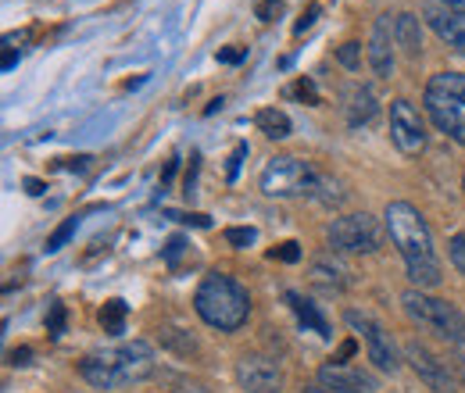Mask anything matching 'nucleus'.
I'll use <instances>...</instances> for the list:
<instances>
[{"instance_id":"8","label":"nucleus","mask_w":465,"mask_h":393,"mask_svg":"<svg viewBox=\"0 0 465 393\" xmlns=\"http://www.w3.org/2000/svg\"><path fill=\"white\" fill-rule=\"evenodd\" d=\"M344 322L365 337L369 358H372V365H376L380 372H398V347H394L391 333H387L372 315H365V311H358V308H348V311H344Z\"/></svg>"},{"instance_id":"32","label":"nucleus","mask_w":465,"mask_h":393,"mask_svg":"<svg viewBox=\"0 0 465 393\" xmlns=\"http://www.w3.org/2000/svg\"><path fill=\"white\" fill-rule=\"evenodd\" d=\"M183 251H186V240H183V236H173V240H169V247H165V261L175 265V258H179Z\"/></svg>"},{"instance_id":"25","label":"nucleus","mask_w":465,"mask_h":393,"mask_svg":"<svg viewBox=\"0 0 465 393\" xmlns=\"http://www.w3.org/2000/svg\"><path fill=\"white\" fill-rule=\"evenodd\" d=\"M319 15H322V7H319V4L312 0V4H308V7L301 11V18L293 22V33H297V36H301V33H308V29L315 25V18H319Z\"/></svg>"},{"instance_id":"16","label":"nucleus","mask_w":465,"mask_h":393,"mask_svg":"<svg viewBox=\"0 0 465 393\" xmlns=\"http://www.w3.org/2000/svg\"><path fill=\"white\" fill-rule=\"evenodd\" d=\"M394 40L408 57H415L422 51V29H419V18L415 15H398L394 18Z\"/></svg>"},{"instance_id":"40","label":"nucleus","mask_w":465,"mask_h":393,"mask_svg":"<svg viewBox=\"0 0 465 393\" xmlns=\"http://www.w3.org/2000/svg\"><path fill=\"white\" fill-rule=\"evenodd\" d=\"M462 190H465V175H462Z\"/></svg>"},{"instance_id":"14","label":"nucleus","mask_w":465,"mask_h":393,"mask_svg":"<svg viewBox=\"0 0 465 393\" xmlns=\"http://www.w3.org/2000/svg\"><path fill=\"white\" fill-rule=\"evenodd\" d=\"M430 25L433 33L451 47L465 54V15H455V11H430Z\"/></svg>"},{"instance_id":"18","label":"nucleus","mask_w":465,"mask_h":393,"mask_svg":"<svg viewBox=\"0 0 465 393\" xmlns=\"http://www.w3.org/2000/svg\"><path fill=\"white\" fill-rule=\"evenodd\" d=\"M125 315H129L125 300H118V297L104 300V308H101V329H104V333H112V337L125 333Z\"/></svg>"},{"instance_id":"36","label":"nucleus","mask_w":465,"mask_h":393,"mask_svg":"<svg viewBox=\"0 0 465 393\" xmlns=\"http://www.w3.org/2000/svg\"><path fill=\"white\" fill-rule=\"evenodd\" d=\"M44 190H47V186H44L40 179H25V193H33V197H40Z\"/></svg>"},{"instance_id":"23","label":"nucleus","mask_w":465,"mask_h":393,"mask_svg":"<svg viewBox=\"0 0 465 393\" xmlns=\"http://www.w3.org/2000/svg\"><path fill=\"white\" fill-rule=\"evenodd\" d=\"M287 93H291V97H297V101H304V104H319V93H315V83H312V79H304V75H301V79L293 83V86H291V90H287Z\"/></svg>"},{"instance_id":"29","label":"nucleus","mask_w":465,"mask_h":393,"mask_svg":"<svg viewBox=\"0 0 465 393\" xmlns=\"http://www.w3.org/2000/svg\"><path fill=\"white\" fill-rule=\"evenodd\" d=\"M243 158H247V143H236V147H232V154H230V165H226V179H236V172H240V162H243Z\"/></svg>"},{"instance_id":"31","label":"nucleus","mask_w":465,"mask_h":393,"mask_svg":"<svg viewBox=\"0 0 465 393\" xmlns=\"http://www.w3.org/2000/svg\"><path fill=\"white\" fill-rule=\"evenodd\" d=\"M169 219H175V222H190V225H201V229H208V215H186V211H165Z\"/></svg>"},{"instance_id":"35","label":"nucleus","mask_w":465,"mask_h":393,"mask_svg":"<svg viewBox=\"0 0 465 393\" xmlns=\"http://www.w3.org/2000/svg\"><path fill=\"white\" fill-rule=\"evenodd\" d=\"M173 393H212L208 387H201V383H183V387H175Z\"/></svg>"},{"instance_id":"24","label":"nucleus","mask_w":465,"mask_h":393,"mask_svg":"<svg viewBox=\"0 0 465 393\" xmlns=\"http://www.w3.org/2000/svg\"><path fill=\"white\" fill-rule=\"evenodd\" d=\"M337 61H341L348 72H354V68L361 64V44H358V40H348V44L337 51Z\"/></svg>"},{"instance_id":"33","label":"nucleus","mask_w":465,"mask_h":393,"mask_svg":"<svg viewBox=\"0 0 465 393\" xmlns=\"http://www.w3.org/2000/svg\"><path fill=\"white\" fill-rule=\"evenodd\" d=\"M243 47H226V51H219V61H226V64H236V61H243Z\"/></svg>"},{"instance_id":"10","label":"nucleus","mask_w":465,"mask_h":393,"mask_svg":"<svg viewBox=\"0 0 465 393\" xmlns=\"http://www.w3.org/2000/svg\"><path fill=\"white\" fill-rule=\"evenodd\" d=\"M236 383L247 393H280L283 390V372L272 358L262 354H243L236 361Z\"/></svg>"},{"instance_id":"19","label":"nucleus","mask_w":465,"mask_h":393,"mask_svg":"<svg viewBox=\"0 0 465 393\" xmlns=\"http://www.w3.org/2000/svg\"><path fill=\"white\" fill-rule=\"evenodd\" d=\"M372 114H376V97H372V90H369V86H358L354 97H351L348 122L351 125H361V122H369Z\"/></svg>"},{"instance_id":"11","label":"nucleus","mask_w":465,"mask_h":393,"mask_svg":"<svg viewBox=\"0 0 465 393\" xmlns=\"http://www.w3.org/2000/svg\"><path fill=\"white\" fill-rule=\"evenodd\" d=\"M391 140L398 143L401 154H419L426 147V125H422L419 112L401 97L391 104Z\"/></svg>"},{"instance_id":"28","label":"nucleus","mask_w":465,"mask_h":393,"mask_svg":"<svg viewBox=\"0 0 465 393\" xmlns=\"http://www.w3.org/2000/svg\"><path fill=\"white\" fill-rule=\"evenodd\" d=\"M269 258H276V261H297V258H301V243L287 240V243L272 247V254H269Z\"/></svg>"},{"instance_id":"3","label":"nucleus","mask_w":465,"mask_h":393,"mask_svg":"<svg viewBox=\"0 0 465 393\" xmlns=\"http://www.w3.org/2000/svg\"><path fill=\"white\" fill-rule=\"evenodd\" d=\"M193 308H197V315H201L212 329H219V333H236V329L247 322V315H251V297H247V290L232 280V276L212 272V276H204L201 286H197Z\"/></svg>"},{"instance_id":"15","label":"nucleus","mask_w":465,"mask_h":393,"mask_svg":"<svg viewBox=\"0 0 465 393\" xmlns=\"http://www.w3.org/2000/svg\"><path fill=\"white\" fill-rule=\"evenodd\" d=\"M287 304L293 308V315H297V322L301 326H308L312 333H319L322 339H330L333 333H330V322L322 319V311L308 300V297H301V293H293V290H287Z\"/></svg>"},{"instance_id":"21","label":"nucleus","mask_w":465,"mask_h":393,"mask_svg":"<svg viewBox=\"0 0 465 393\" xmlns=\"http://www.w3.org/2000/svg\"><path fill=\"white\" fill-rule=\"evenodd\" d=\"M75 225H79V219H75V215H72V219H64V222H61L58 229L51 232V240H47V251H61V247H64V243L72 240V232H75Z\"/></svg>"},{"instance_id":"26","label":"nucleus","mask_w":465,"mask_h":393,"mask_svg":"<svg viewBox=\"0 0 465 393\" xmlns=\"http://www.w3.org/2000/svg\"><path fill=\"white\" fill-rule=\"evenodd\" d=\"M448 254H451V265L465 276V232H455L451 243H448Z\"/></svg>"},{"instance_id":"27","label":"nucleus","mask_w":465,"mask_h":393,"mask_svg":"<svg viewBox=\"0 0 465 393\" xmlns=\"http://www.w3.org/2000/svg\"><path fill=\"white\" fill-rule=\"evenodd\" d=\"M47 333H51V337H61V333H64V304H58V300L51 304V315H47Z\"/></svg>"},{"instance_id":"22","label":"nucleus","mask_w":465,"mask_h":393,"mask_svg":"<svg viewBox=\"0 0 465 393\" xmlns=\"http://www.w3.org/2000/svg\"><path fill=\"white\" fill-rule=\"evenodd\" d=\"M226 240H230L232 247L243 251V247H251V243L258 240V232H254L251 225H230V229H226Z\"/></svg>"},{"instance_id":"4","label":"nucleus","mask_w":465,"mask_h":393,"mask_svg":"<svg viewBox=\"0 0 465 393\" xmlns=\"http://www.w3.org/2000/svg\"><path fill=\"white\" fill-rule=\"evenodd\" d=\"M333 182L315 169L312 162H301V158H272L265 172H262V193L265 197H315L322 204H333L330 201V190Z\"/></svg>"},{"instance_id":"30","label":"nucleus","mask_w":465,"mask_h":393,"mask_svg":"<svg viewBox=\"0 0 465 393\" xmlns=\"http://www.w3.org/2000/svg\"><path fill=\"white\" fill-rule=\"evenodd\" d=\"M280 11H283V0H258V18L262 22H272Z\"/></svg>"},{"instance_id":"12","label":"nucleus","mask_w":465,"mask_h":393,"mask_svg":"<svg viewBox=\"0 0 465 393\" xmlns=\"http://www.w3.org/2000/svg\"><path fill=\"white\" fill-rule=\"evenodd\" d=\"M319 383L333 393H376V379L348 361H326L319 368Z\"/></svg>"},{"instance_id":"17","label":"nucleus","mask_w":465,"mask_h":393,"mask_svg":"<svg viewBox=\"0 0 465 393\" xmlns=\"http://www.w3.org/2000/svg\"><path fill=\"white\" fill-rule=\"evenodd\" d=\"M254 125L269 136V140H287L291 136V118L280 112V108H262L254 114Z\"/></svg>"},{"instance_id":"9","label":"nucleus","mask_w":465,"mask_h":393,"mask_svg":"<svg viewBox=\"0 0 465 393\" xmlns=\"http://www.w3.org/2000/svg\"><path fill=\"white\" fill-rule=\"evenodd\" d=\"M405 361L411 365V372L430 387L433 393H455L459 390V383H455V376H451V368H448V361H440L430 347H422V343H405Z\"/></svg>"},{"instance_id":"13","label":"nucleus","mask_w":465,"mask_h":393,"mask_svg":"<svg viewBox=\"0 0 465 393\" xmlns=\"http://www.w3.org/2000/svg\"><path fill=\"white\" fill-rule=\"evenodd\" d=\"M391 44H398L394 40V18L380 15L376 25H372V40H369V64H372L376 75H391V68H394V47Z\"/></svg>"},{"instance_id":"2","label":"nucleus","mask_w":465,"mask_h":393,"mask_svg":"<svg viewBox=\"0 0 465 393\" xmlns=\"http://www.w3.org/2000/svg\"><path fill=\"white\" fill-rule=\"evenodd\" d=\"M154 372V350L143 339H129L108 347L101 354H86L79 361V376L94 387V390H118L125 383H140Z\"/></svg>"},{"instance_id":"7","label":"nucleus","mask_w":465,"mask_h":393,"mask_svg":"<svg viewBox=\"0 0 465 393\" xmlns=\"http://www.w3.org/2000/svg\"><path fill=\"white\" fill-rule=\"evenodd\" d=\"M326 240L341 254H376L383 247V225L376 222L372 215L358 211V215L333 219L330 229H326Z\"/></svg>"},{"instance_id":"37","label":"nucleus","mask_w":465,"mask_h":393,"mask_svg":"<svg viewBox=\"0 0 465 393\" xmlns=\"http://www.w3.org/2000/svg\"><path fill=\"white\" fill-rule=\"evenodd\" d=\"M351 354H354V339H348V343L337 350V358H330V361H344V358H351Z\"/></svg>"},{"instance_id":"20","label":"nucleus","mask_w":465,"mask_h":393,"mask_svg":"<svg viewBox=\"0 0 465 393\" xmlns=\"http://www.w3.org/2000/svg\"><path fill=\"white\" fill-rule=\"evenodd\" d=\"M344 276H348V272H344L337 261H333V265H330L326 258L315 261V280L319 282H326V286H344Z\"/></svg>"},{"instance_id":"6","label":"nucleus","mask_w":465,"mask_h":393,"mask_svg":"<svg viewBox=\"0 0 465 393\" xmlns=\"http://www.w3.org/2000/svg\"><path fill=\"white\" fill-rule=\"evenodd\" d=\"M401 304H405V311L411 322H419L422 329L437 333V337L448 339V343L465 347V319L451 300L430 297V293H422V290H408L405 297H401Z\"/></svg>"},{"instance_id":"39","label":"nucleus","mask_w":465,"mask_h":393,"mask_svg":"<svg viewBox=\"0 0 465 393\" xmlns=\"http://www.w3.org/2000/svg\"><path fill=\"white\" fill-rule=\"evenodd\" d=\"M301 393H333V390H326L322 383H312V387H304V390H301Z\"/></svg>"},{"instance_id":"1","label":"nucleus","mask_w":465,"mask_h":393,"mask_svg":"<svg viewBox=\"0 0 465 393\" xmlns=\"http://www.w3.org/2000/svg\"><path fill=\"white\" fill-rule=\"evenodd\" d=\"M387 232H391V243L398 247L401 261H405L408 280L415 282L419 290H430L440 282V258L433 251V232L422 219V211L408 201H394L387 204Z\"/></svg>"},{"instance_id":"38","label":"nucleus","mask_w":465,"mask_h":393,"mask_svg":"<svg viewBox=\"0 0 465 393\" xmlns=\"http://www.w3.org/2000/svg\"><path fill=\"white\" fill-rule=\"evenodd\" d=\"M448 11H455V15H465V0H440Z\"/></svg>"},{"instance_id":"5","label":"nucleus","mask_w":465,"mask_h":393,"mask_svg":"<svg viewBox=\"0 0 465 393\" xmlns=\"http://www.w3.org/2000/svg\"><path fill=\"white\" fill-rule=\"evenodd\" d=\"M422 101L433 125L455 143H465V72H437L426 83Z\"/></svg>"},{"instance_id":"34","label":"nucleus","mask_w":465,"mask_h":393,"mask_svg":"<svg viewBox=\"0 0 465 393\" xmlns=\"http://www.w3.org/2000/svg\"><path fill=\"white\" fill-rule=\"evenodd\" d=\"M29 358H33V350H29V347L11 350V365H29Z\"/></svg>"}]
</instances>
